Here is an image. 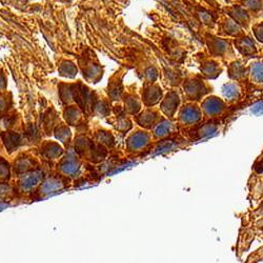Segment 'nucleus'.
<instances>
[{
  "mask_svg": "<svg viewBox=\"0 0 263 263\" xmlns=\"http://www.w3.org/2000/svg\"><path fill=\"white\" fill-rule=\"evenodd\" d=\"M179 89L182 90L180 91V93L186 101L194 102H200L204 97L213 92V87L207 79H205L201 74L193 73L186 74Z\"/></svg>",
  "mask_w": 263,
  "mask_h": 263,
  "instance_id": "obj_1",
  "label": "nucleus"
},
{
  "mask_svg": "<svg viewBox=\"0 0 263 263\" xmlns=\"http://www.w3.org/2000/svg\"><path fill=\"white\" fill-rule=\"evenodd\" d=\"M174 120L179 129L193 127L200 123L203 120V114L200 103L186 101L180 106Z\"/></svg>",
  "mask_w": 263,
  "mask_h": 263,
  "instance_id": "obj_2",
  "label": "nucleus"
},
{
  "mask_svg": "<svg viewBox=\"0 0 263 263\" xmlns=\"http://www.w3.org/2000/svg\"><path fill=\"white\" fill-rule=\"evenodd\" d=\"M153 142H155V140L152 130L138 126L128 134L125 141V149L127 153L137 155L151 149Z\"/></svg>",
  "mask_w": 263,
  "mask_h": 263,
  "instance_id": "obj_3",
  "label": "nucleus"
},
{
  "mask_svg": "<svg viewBox=\"0 0 263 263\" xmlns=\"http://www.w3.org/2000/svg\"><path fill=\"white\" fill-rule=\"evenodd\" d=\"M203 114V120L219 119L226 113L228 104L222 98L214 95H207L199 102Z\"/></svg>",
  "mask_w": 263,
  "mask_h": 263,
  "instance_id": "obj_4",
  "label": "nucleus"
},
{
  "mask_svg": "<svg viewBox=\"0 0 263 263\" xmlns=\"http://www.w3.org/2000/svg\"><path fill=\"white\" fill-rule=\"evenodd\" d=\"M181 104L182 96L180 91H178V89H169L159 102V109L167 118L174 120Z\"/></svg>",
  "mask_w": 263,
  "mask_h": 263,
  "instance_id": "obj_5",
  "label": "nucleus"
},
{
  "mask_svg": "<svg viewBox=\"0 0 263 263\" xmlns=\"http://www.w3.org/2000/svg\"><path fill=\"white\" fill-rule=\"evenodd\" d=\"M163 117L164 115L161 113L159 108L144 107V109L134 115L133 120L138 126L152 130Z\"/></svg>",
  "mask_w": 263,
  "mask_h": 263,
  "instance_id": "obj_6",
  "label": "nucleus"
},
{
  "mask_svg": "<svg viewBox=\"0 0 263 263\" xmlns=\"http://www.w3.org/2000/svg\"><path fill=\"white\" fill-rule=\"evenodd\" d=\"M143 107H155L159 104L164 95L160 82H142V87L139 90Z\"/></svg>",
  "mask_w": 263,
  "mask_h": 263,
  "instance_id": "obj_7",
  "label": "nucleus"
},
{
  "mask_svg": "<svg viewBox=\"0 0 263 263\" xmlns=\"http://www.w3.org/2000/svg\"><path fill=\"white\" fill-rule=\"evenodd\" d=\"M121 99L123 100L124 110L129 116H134L143 108L137 85H130L126 87L123 91Z\"/></svg>",
  "mask_w": 263,
  "mask_h": 263,
  "instance_id": "obj_8",
  "label": "nucleus"
},
{
  "mask_svg": "<svg viewBox=\"0 0 263 263\" xmlns=\"http://www.w3.org/2000/svg\"><path fill=\"white\" fill-rule=\"evenodd\" d=\"M179 128L175 122V120L169 119L164 116L157 125L152 129V134L155 142L159 140H164L166 138L172 137L176 133H178Z\"/></svg>",
  "mask_w": 263,
  "mask_h": 263,
  "instance_id": "obj_9",
  "label": "nucleus"
},
{
  "mask_svg": "<svg viewBox=\"0 0 263 263\" xmlns=\"http://www.w3.org/2000/svg\"><path fill=\"white\" fill-rule=\"evenodd\" d=\"M222 94L224 100L228 106L238 103L243 96V88L241 84L236 81H229L222 88Z\"/></svg>",
  "mask_w": 263,
  "mask_h": 263,
  "instance_id": "obj_10",
  "label": "nucleus"
},
{
  "mask_svg": "<svg viewBox=\"0 0 263 263\" xmlns=\"http://www.w3.org/2000/svg\"><path fill=\"white\" fill-rule=\"evenodd\" d=\"M199 64L201 75L207 80L217 78L223 71L222 64L214 58L202 59L199 61Z\"/></svg>",
  "mask_w": 263,
  "mask_h": 263,
  "instance_id": "obj_11",
  "label": "nucleus"
},
{
  "mask_svg": "<svg viewBox=\"0 0 263 263\" xmlns=\"http://www.w3.org/2000/svg\"><path fill=\"white\" fill-rule=\"evenodd\" d=\"M228 77L233 81L239 82V84H243V82L248 81V67H245V64L242 62V60H234L228 64Z\"/></svg>",
  "mask_w": 263,
  "mask_h": 263,
  "instance_id": "obj_12",
  "label": "nucleus"
},
{
  "mask_svg": "<svg viewBox=\"0 0 263 263\" xmlns=\"http://www.w3.org/2000/svg\"><path fill=\"white\" fill-rule=\"evenodd\" d=\"M248 81L255 87L263 88V61H256L249 65Z\"/></svg>",
  "mask_w": 263,
  "mask_h": 263,
  "instance_id": "obj_13",
  "label": "nucleus"
},
{
  "mask_svg": "<svg viewBox=\"0 0 263 263\" xmlns=\"http://www.w3.org/2000/svg\"><path fill=\"white\" fill-rule=\"evenodd\" d=\"M124 73L115 74L114 77L112 78L113 81L110 82L109 93H110V96L112 97L113 100H120L121 99L123 91H124V87H123V84H122L123 77L125 75Z\"/></svg>",
  "mask_w": 263,
  "mask_h": 263,
  "instance_id": "obj_14",
  "label": "nucleus"
},
{
  "mask_svg": "<svg viewBox=\"0 0 263 263\" xmlns=\"http://www.w3.org/2000/svg\"><path fill=\"white\" fill-rule=\"evenodd\" d=\"M209 51H211V54L213 57H222L224 58L223 56L226 55L227 51H228V44L223 41V40H220V39H216L215 41H212V44L209 45Z\"/></svg>",
  "mask_w": 263,
  "mask_h": 263,
  "instance_id": "obj_15",
  "label": "nucleus"
},
{
  "mask_svg": "<svg viewBox=\"0 0 263 263\" xmlns=\"http://www.w3.org/2000/svg\"><path fill=\"white\" fill-rule=\"evenodd\" d=\"M237 47L243 56H248V57L255 56L257 53L256 46L250 38H243L239 40L237 43Z\"/></svg>",
  "mask_w": 263,
  "mask_h": 263,
  "instance_id": "obj_16",
  "label": "nucleus"
}]
</instances>
